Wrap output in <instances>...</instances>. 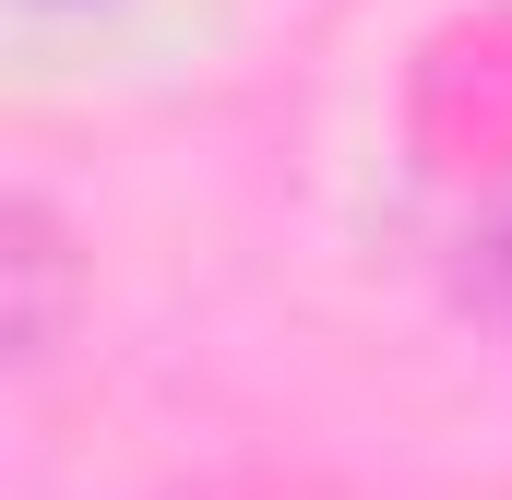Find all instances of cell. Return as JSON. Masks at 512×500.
Listing matches in <instances>:
<instances>
[{
    "label": "cell",
    "instance_id": "6da1fadb",
    "mask_svg": "<svg viewBox=\"0 0 512 500\" xmlns=\"http://www.w3.org/2000/svg\"><path fill=\"white\" fill-rule=\"evenodd\" d=\"M12 358H48V310H60V239L36 203H12Z\"/></svg>",
    "mask_w": 512,
    "mask_h": 500
}]
</instances>
